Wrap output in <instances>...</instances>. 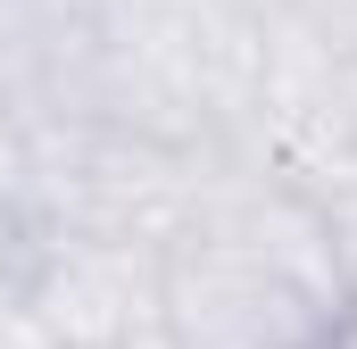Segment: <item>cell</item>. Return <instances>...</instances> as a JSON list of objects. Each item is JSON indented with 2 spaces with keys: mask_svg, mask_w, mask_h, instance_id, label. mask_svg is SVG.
<instances>
[{
  "mask_svg": "<svg viewBox=\"0 0 357 349\" xmlns=\"http://www.w3.org/2000/svg\"><path fill=\"white\" fill-rule=\"evenodd\" d=\"M167 349H324L349 325L324 200L216 150L208 191L167 258Z\"/></svg>",
  "mask_w": 357,
  "mask_h": 349,
  "instance_id": "1",
  "label": "cell"
},
{
  "mask_svg": "<svg viewBox=\"0 0 357 349\" xmlns=\"http://www.w3.org/2000/svg\"><path fill=\"white\" fill-rule=\"evenodd\" d=\"M208 158L216 150H183V142L100 125V117H33L25 225H33V242L167 250L208 191Z\"/></svg>",
  "mask_w": 357,
  "mask_h": 349,
  "instance_id": "2",
  "label": "cell"
},
{
  "mask_svg": "<svg viewBox=\"0 0 357 349\" xmlns=\"http://www.w3.org/2000/svg\"><path fill=\"white\" fill-rule=\"evenodd\" d=\"M167 250H116V242H33L25 316L59 349H167Z\"/></svg>",
  "mask_w": 357,
  "mask_h": 349,
  "instance_id": "3",
  "label": "cell"
},
{
  "mask_svg": "<svg viewBox=\"0 0 357 349\" xmlns=\"http://www.w3.org/2000/svg\"><path fill=\"white\" fill-rule=\"evenodd\" d=\"M42 75H50V34L33 25L25 0H0V125L42 108Z\"/></svg>",
  "mask_w": 357,
  "mask_h": 349,
  "instance_id": "4",
  "label": "cell"
},
{
  "mask_svg": "<svg viewBox=\"0 0 357 349\" xmlns=\"http://www.w3.org/2000/svg\"><path fill=\"white\" fill-rule=\"evenodd\" d=\"M266 17L291 42H307V50L357 67V0H266Z\"/></svg>",
  "mask_w": 357,
  "mask_h": 349,
  "instance_id": "5",
  "label": "cell"
},
{
  "mask_svg": "<svg viewBox=\"0 0 357 349\" xmlns=\"http://www.w3.org/2000/svg\"><path fill=\"white\" fill-rule=\"evenodd\" d=\"M25 274H33V225L17 208H0V299H17Z\"/></svg>",
  "mask_w": 357,
  "mask_h": 349,
  "instance_id": "6",
  "label": "cell"
},
{
  "mask_svg": "<svg viewBox=\"0 0 357 349\" xmlns=\"http://www.w3.org/2000/svg\"><path fill=\"white\" fill-rule=\"evenodd\" d=\"M324 216H333V258H341V291H349V316H357V191H341Z\"/></svg>",
  "mask_w": 357,
  "mask_h": 349,
  "instance_id": "7",
  "label": "cell"
},
{
  "mask_svg": "<svg viewBox=\"0 0 357 349\" xmlns=\"http://www.w3.org/2000/svg\"><path fill=\"white\" fill-rule=\"evenodd\" d=\"M349 117H357V67H349Z\"/></svg>",
  "mask_w": 357,
  "mask_h": 349,
  "instance_id": "8",
  "label": "cell"
}]
</instances>
